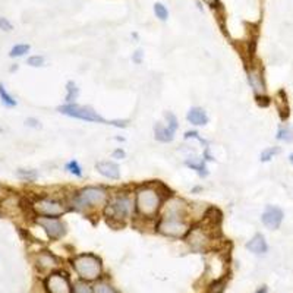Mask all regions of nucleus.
<instances>
[{"mask_svg": "<svg viewBox=\"0 0 293 293\" xmlns=\"http://www.w3.org/2000/svg\"><path fill=\"white\" fill-rule=\"evenodd\" d=\"M134 211H135V199H132V196L125 192L110 195L104 207V214L107 216V219L119 224H123L126 220H129Z\"/></svg>", "mask_w": 293, "mask_h": 293, "instance_id": "nucleus-3", "label": "nucleus"}, {"mask_svg": "<svg viewBox=\"0 0 293 293\" xmlns=\"http://www.w3.org/2000/svg\"><path fill=\"white\" fill-rule=\"evenodd\" d=\"M66 170L72 173V175H75V176H78V178H81L82 176V169L79 166V163L76 161V160H72L69 161L68 164H66Z\"/></svg>", "mask_w": 293, "mask_h": 293, "instance_id": "nucleus-27", "label": "nucleus"}, {"mask_svg": "<svg viewBox=\"0 0 293 293\" xmlns=\"http://www.w3.org/2000/svg\"><path fill=\"white\" fill-rule=\"evenodd\" d=\"M72 267L78 276L85 281H94L101 276L103 264L101 260L94 254H79L72 260Z\"/></svg>", "mask_w": 293, "mask_h": 293, "instance_id": "nucleus-4", "label": "nucleus"}, {"mask_svg": "<svg viewBox=\"0 0 293 293\" xmlns=\"http://www.w3.org/2000/svg\"><path fill=\"white\" fill-rule=\"evenodd\" d=\"M28 65L32 68H38L44 65V57L43 56H32L28 59Z\"/></svg>", "mask_w": 293, "mask_h": 293, "instance_id": "nucleus-31", "label": "nucleus"}, {"mask_svg": "<svg viewBox=\"0 0 293 293\" xmlns=\"http://www.w3.org/2000/svg\"><path fill=\"white\" fill-rule=\"evenodd\" d=\"M140 56H141V52H137V55L134 56V60H135V62H140Z\"/></svg>", "mask_w": 293, "mask_h": 293, "instance_id": "nucleus-36", "label": "nucleus"}, {"mask_svg": "<svg viewBox=\"0 0 293 293\" xmlns=\"http://www.w3.org/2000/svg\"><path fill=\"white\" fill-rule=\"evenodd\" d=\"M110 198V194L106 188L103 186H87L73 194L70 204L72 207L78 211H91V210L104 208L107 201Z\"/></svg>", "mask_w": 293, "mask_h": 293, "instance_id": "nucleus-2", "label": "nucleus"}, {"mask_svg": "<svg viewBox=\"0 0 293 293\" xmlns=\"http://www.w3.org/2000/svg\"><path fill=\"white\" fill-rule=\"evenodd\" d=\"M202 2H205L207 5H210V6H213L214 3H216V0H202Z\"/></svg>", "mask_w": 293, "mask_h": 293, "instance_id": "nucleus-37", "label": "nucleus"}, {"mask_svg": "<svg viewBox=\"0 0 293 293\" xmlns=\"http://www.w3.org/2000/svg\"><path fill=\"white\" fill-rule=\"evenodd\" d=\"M223 287H224V283L220 280V281H214L213 284H211V287H210V293H222L223 292Z\"/></svg>", "mask_w": 293, "mask_h": 293, "instance_id": "nucleus-32", "label": "nucleus"}, {"mask_svg": "<svg viewBox=\"0 0 293 293\" xmlns=\"http://www.w3.org/2000/svg\"><path fill=\"white\" fill-rule=\"evenodd\" d=\"M154 14L155 16L160 19V21H166L169 16L168 9H166V6L164 5H161V3H155L154 5Z\"/></svg>", "mask_w": 293, "mask_h": 293, "instance_id": "nucleus-26", "label": "nucleus"}, {"mask_svg": "<svg viewBox=\"0 0 293 293\" xmlns=\"http://www.w3.org/2000/svg\"><path fill=\"white\" fill-rule=\"evenodd\" d=\"M248 82L251 85L254 94L258 98L264 97L267 90H265V82L263 78V72L258 66H251L248 69Z\"/></svg>", "mask_w": 293, "mask_h": 293, "instance_id": "nucleus-13", "label": "nucleus"}, {"mask_svg": "<svg viewBox=\"0 0 293 293\" xmlns=\"http://www.w3.org/2000/svg\"><path fill=\"white\" fill-rule=\"evenodd\" d=\"M113 157L122 160V158H125V151H123V150H116V151L113 153Z\"/></svg>", "mask_w": 293, "mask_h": 293, "instance_id": "nucleus-34", "label": "nucleus"}, {"mask_svg": "<svg viewBox=\"0 0 293 293\" xmlns=\"http://www.w3.org/2000/svg\"><path fill=\"white\" fill-rule=\"evenodd\" d=\"M277 140L284 142H292L293 141V129L292 128H280L277 132Z\"/></svg>", "mask_w": 293, "mask_h": 293, "instance_id": "nucleus-21", "label": "nucleus"}, {"mask_svg": "<svg viewBox=\"0 0 293 293\" xmlns=\"http://www.w3.org/2000/svg\"><path fill=\"white\" fill-rule=\"evenodd\" d=\"M35 223L38 224L41 227L43 230L46 232V235L53 239V240H57L62 236H65L66 233V227L65 224L62 223L59 219L56 217H37L35 219Z\"/></svg>", "mask_w": 293, "mask_h": 293, "instance_id": "nucleus-11", "label": "nucleus"}, {"mask_svg": "<svg viewBox=\"0 0 293 293\" xmlns=\"http://www.w3.org/2000/svg\"><path fill=\"white\" fill-rule=\"evenodd\" d=\"M283 217H284V214H283L281 208L276 207V205H267L263 216H261V222L268 230H276V229H279L280 224L283 222Z\"/></svg>", "mask_w": 293, "mask_h": 293, "instance_id": "nucleus-12", "label": "nucleus"}, {"mask_svg": "<svg viewBox=\"0 0 293 293\" xmlns=\"http://www.w3.org/2000/svg\"><path fill=\"white\" fill-rule=\"evenodd\" d=\"M96 169H97V172L101 176H104L107 179L116 181V179L120 178V169L113 161H98L96 164Z\"/></svg>", "mask_w": 293, "mask_h": 293, "instance_id": "nucleus-15", "label": "nucleus"}, {"mask_svg": "<svg viewBox=\"0 0 293 293\" xmlns=\"http://www.w3.org/2000/svg\"><path fill=\"white\" fill-rule=\"evenodd\" d=\"M27 122H28V125H29V126H37V128L40 126V125H38L40 122H38V120H35V119H28Z\"/></svg>", "mask_w": 293, "mask_h": 293, "instance_id": "nucleus-35", "label": "nucleus"}, {"mask_svg": "<svg viewBox=\"0 0 293 293\" xmlns=\"http://www.w3.org/2000/svg\"><path fill=\"white\" fill-rule=\"evenodd\" d=\"M44 284L49 293H72L69 277L66 273H62V271H55L49 274Z\"/></svg>", "mask_w": 293, "mask_h": 293, "instance_id": "nucleus-10", "label": "nucleus"}, {"mask_svg": "<svg viewBox=\"0 0 293 293\" xmlns=\"http://www.w3.org/2000/svg\"><path fill=\"white\" fill-rule=\"evenodd\" d=\"M32 210L35 214L41 217H56L57 219L68 211V207L60 199L44 196V198H37L32 202Z\"/></svg>", "mask_w": 293, "mask_h": 293, "instance_id": "nucleus-8", "label": "nucleus"}, {"mask_svg": "<svg viewBox=\"0 0 293 293\" xmlns=\"http://www.w3.org/2000/svg\"><path fill=\"white\" fill-rule=\"evenodd\" d=\"M93 289H94V293H117L116 289L112 287V286H110L109 283H106V281H98Z\"/></svg>", "mask_w": 293, "mask_h": 293, "instance_id": "nucleus-23", "label": "nucleus"}, {"mask_svg": "<svg viewBox=\"0 0 293 293\" xmlns=\"http://www.w3.org/2000/svg\"><path fill=\"white\" fill-rule=\"evenodd\" d=\"M255 293H267V287H261L260 290H257Z\"/></svg>", "mask_w": 293, "mask_h": 293, "instance_id": "nucleus-38", "label": "nucleus"}, {"mask_svg": "<svg viewBox=\"0 0 293 293\" xmlns=\"http://www.w3.org/2000/svg\"><path fill=\"white\" fill-rule=\"evenodd\" d=\"M289 160H290V163H292V164H293V153L290 154V155H289Z\"/></svg>", "mask_w": 293, "mask_h": 293, "instance_id": "nucleus-39", "label": "nucleus"}, {"mask_svg": "<svg viewBox=\"0 0 293 293\" xmlns=\"http://www.w3.org/2000/svg\"><path fill=\"white\" fill-rule=\"evenodd\" d=\"M29 52V46L28 44H18V46H15L14 49L11 50V57H21L24 56V55H27Z\"/></svg>", "mask_w": 293, "mask_h": 293, "instance_id": "nucleus-25", "label": "nucleus"}, {"mask_svg": "<svg viewBox=\"0 0 293 293\" xmlns=\"http://www.w3.org/2000/svg\"><path fill=\"white\" fill-rule=\"evenodd\" d=\"M154 135H155V140L160 141V142H170L175 137V132L170 131L168 126L161 125V123H155L154 126Z\"/></svg>", "mask_w": 293, "mask_h": 293, "instance_id": "nucleus-18", "label": "nucleus"}, {"mask_svg": "<svg viewBox=\"0 0 293 293\" xmlns=\"http://www.w3.org/2000/svg\"><path fill=\"white\" fill-rule=\"evenodd\" d=\"M186 119L195 126H204L207 125L208 122V117H207V113L204 112L201 107H192L189 112H188V116Z\"/></svg>", "mask_w": 293, "mask_h": 293, "instance_id": "nucleus-17", "label": "nucleus"}, {"mask_svg": "<svg viewBox=\"0 0 293 293\" xmlns=\"http://www.w3.org/2000/svg\"><path fill=\"white\" fill-rule=\"evenodd\" d=\"M0 100H2V103H3L5 106H8V107L16 106V100L6 91V88L3 87V84H0Z\"/></svg>", "mask_w": 293, "mask_h": 293, "instance_id": "nucleus-19", "label": "nucleus"}, {"mask_svg": "<svg viewBox=\"0 0 293 293\" xmlns=\"http://www.w3.org/2000/svg\"><path fill=\"white\" fill-rule=\"evenodd\" d=\"M164 194L163 186L158 183H147L141 185L135 191V211L137 214L151 220L157 217V214L161 211L163 202H164Z\"/></svg>", "mask_w": 293, "mask_h": 293, "instance_id": "nucleus-1", "label": "nucleus"}, {"mask_svg": "<svg viewBox=\"0 0 293 293\" xmlns=\"http://www.w3.org/2000/svg\"><path fill=\"white\" fill-rule=\"evenodd\" d=\"M279 148L277 147H270V148H265L264 151L261 153V161H270L276 154H279Z\"/></svg>", "mask_w": 293, "mask_h": 293, "instance_id": "nucleus-28", "label": "nucleus"}, {"mask_svg": "<svg viewBox=\"0 0 293 293\" xmlns=\"http://www.w3.org/2000/svg\"><path fill=\"white\" fill-rule=\"evenodd\" d=\"M160 217H176L189 220V204L179 196H169L163 202Z\"/></svg>", "mask_w": 293, "mask_h": 293, "instance_id": "nucleus-9", "label": "nucleus"}, {"mask_svg": "<svg viewBox=\"0 0 293 293\" xmlns=\"http://www.w3.org/2000/svg\"><path fill=\"white\" fill-rule=\"evenodd\" d=\"M57 110L62 114L69 116V117H76V119L87 120V122L107 123V125L117 126V128H125L126 126V120H112V122H107L94 109H91L88 106H79V104H75V103H70V104H66V106H60Z\"/></svg>", "mask_w": 293, "mask_h": 293, "instance_id": "nucleus-5", "label": "nucleus"}, {"mask_svg": "<svg viewBox=\"0 0 293 293\" xmlns=\"http://www.w3.org/2000/svg\"><path fill=\"white\" fill-rule=\"evenodd\" d=\"M157 232L168 237H186L191 230V222L188 219H176V217H160L155 226Z\"/></svg>", "mask_w": 293, "mask_h": 293, "instance_id": "nucleus-7", "label": "nucleus"}, {"mask_svg": "<svg viewBox=\"0 0 293 293\" xmlns=\"http://www.w3.org/2000/svg\"><path fill=\"white\" fill-rule=\"evenodd\" d=\"M72 293H94V289L85 280H81V281H76L73 284Z\"/></svg>", "mask_w": 293, "mask_h": 293, "instance_id": "nucleus-20", "label": "nucleus"}, {"mask_svg": "<svg viewBox=\"0 0 293 293\" xmlns=\"http://www.w3.org/2000/svg\"><path fill=\"white\" fill-rule=\"evenodd\" d=\"M18 176L21 179L27 182H32L37 179V172L35 170H27V169H19L18 170Z\"/></svg>", "mask_w": 293, "mask_h": 293, "instance_id": "nucleus-24", "label": "nucleus"}, {"mask_svg": "<svg viewBox=\"0 0 293 293\" xmlns=\"http://www.w3.org/2000/svg\"><path fill=\"white\" fill-rule=\"evenodd\" d=\"M186 164H188L189 168L198 170V173H199V175H205V166H204V161H201V160L195 161V160L192 158V160H188V161H186Z\"/></svg>", "mask_w": 293, "mask_h": 293, "instance_id": "nucleus-29", "label": "nucleus"}, {"mask_svg": "<svg viewBox=\"0 0 293 293\" xmlns=\"http://www.w3.org/2000/svg\"><path fill=\"white\" fill-rule=\"evenodd\" d=\"M166 120H168V128L170 131H173V132H176V129L179 128V123H178V119H176V116L173 114V113L168 112L166 113Z\"/></svg>", "mask_w": 293, "mask_h": 293, "instance_id": "nucleus-30", "label": "nucleus"}, {"mask_svg": "<svg viewBox=\"0 0 293 293\" xmlns=\"http://www.w3.org/2000/svg\"><path fill=\"white\" fill-rule=\"evenodd\" d=\"M0 29H3V31H11V29H12V24H11L6 18H0Z\"/></svg>", "mask_w": 293, "mask_h": 293, "instance_id": "nucleus-33", "label": "nucleus"}, {"mask_svg": "<svg viewBox=\"0 0 293 293\" xmlns=\"http://www.w3.org/2000/svg\"><path fill=\"white\" fill-rule=\"evenodd\" d=\"M246 249L248 251H251L252 254H257V255H261V254H265L267 249H268V246H267V242H265V239L263 235H255V236L252 237L251 240L246 243Z\"/></svg>", "mask_w": 293, "mask_h": 293, "instance_id": "nucleus-16", "label": "nucleus"}, {"mask_svg": "<svg viewBox=\"0 0 293 293\" xmlns=\"http://www.w3.org/2000/svg\"><path fill=\"white\" fill-rule=\"evenodd\" d=\"M213 224H199L192 227L188 235H186V242L189 248L195 252H207L214 246V233L210 230L213 229Z\"/></svg>", "mask_w": 293, "mask_h": 293, "instance_id": "nucleus-6", "label": "nucleus"}, {"mask_svg": "<svg viewBox=\"0 0 293 293\" xmlns=\"http://www.w3.org/2000/svg\"><path fill=\"white\" fill-rule=\"evenodd\" d=\"M35 263H37L38 270L44 271V273L53 271L55 268L59 267V260H57L53 254H50V252L47 251L40 252V254L37 255V258H35Z\"/></svg>", "mask_w": 293, "mask_h": 293, "instance_id": "nucleus-14", "label": "nucleus"}, {"mask_svg": "<svg viewBox=\"0 0 293 293\" xmlns=\"http://www.w3.org/2000/svg\"><path fill=\"white\" fill-rule=\"evenodd\" d=\"M66 90H68V94H66V101H68V104L70 103H73L76 97H78V88H76V84L75 82H68L66 85Z\"/></svg>", "mask_w": 293, "mask_h": 293, "instance_id": "nucleus-22", "label": "nucleus"}]
</instances>
